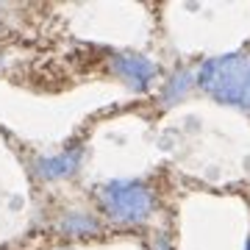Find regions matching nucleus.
Returning a JSON list of instances; mask_svg holds the SVG:
<instances>
[{
  "mask_svg": "<svg viewBox=\"0 0 250 250\" xmlns=\"http://www.w3.org/2000/svg\"><path fill=\"white\" fill-rule=\"evenodd\" d=\"M197 83L223 103L250 111V56L233 53L211 59L200 67Z\"/></svg>",
  "mask_w": 250,
  "mask_h": 250,
  "instance_id": "nucleus-1",
  "label": "nucleus"
},
{
  "mask_svg": "<svg viewBox=\"0 0 250 250\" xmlns=\"http://www.w3.org/2000/svg\"><path fill=\"white\" fill-rule=\"evenodd\" d=\"M103 208L117 223H142L153 211V195L136 181H111L100 189Z\"/></svg>",
  "mask_w": 250,
  "mask_h": 250,
  "instance_id": "nucleus-2",
  "label": "nucleus"
},
{
  "mask_svg": "<svg viewBox=\"0 0 250 250\" xmlns=\"http://www.w3.org/2000/svg\"><path fill=\"white\" fill-rule=\"evenodd\" d=\"M117 72H120L134 89H147L153 75H156L153 64L139 59V56H117Z\"/></svg>",
  "mask_w": 250,
  "mask_h": 250,
  "instance_id": "nucleus-3",
  "label": "nucleus"
},
{
  "mask_svg": "<svg viewBox=\"0 0 250 250\" xmlns=\"http://www.w3.org/2000/svg\"><path fill=\"white\" fill-rule=\"evenodd\" d=\"M78 161H81V153L70 150V153H64V156L45 159L39 164V170H42V175H47V178H59V175H70V172L78 167Z\"/></svg>",
  "mask_w": 250,
  "mask_h": 250,
  "instance_id": "nucleus-4",
  "label": "nucleus"
},
{
  "mask_svg": "<svg viewBox=\"0 0 250 250\" xmlns=\"http://www.w3.org/2000/svg\"><path fill=\"white\" fill-rule=\"evenodd\" d=\"M189 81H192V75H189V72H178V75H175V78H172V83H170V95H167V100H175V98H181V95H184V89H187L189 86Z\"/></svg>",
  "mask_w": 250,
  "mask_h": 250,
  "instance_id": "nucleus-5",
  "label": "nucleus"
}]
</instances>
